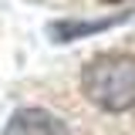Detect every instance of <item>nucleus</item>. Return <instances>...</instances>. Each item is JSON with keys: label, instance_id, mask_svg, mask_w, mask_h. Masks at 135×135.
I'll return each instance as SVG.
<instances>
[{"label": "nucleus", "instance_id": "1", "mask_svg": "<svg viewBox=\"0 0 135 135\" xmlns=\"http://www.w3.org/2000/svg\"><path fill=\"white\" fill-rule=\"evenodd\" d=\"M81 91L91 105L105 112L135 108V57L132 54H101L81 71Z\"/></svg>", "mask_w": 135, "mask_h": 135}, {"label": "nucleus", "instance_id": "2", "mask_svg": "<svg viewBox=\"0 0 135 135\" xmlns=\"http://www.w3.org/2000/svg\"><path fill=\"white\" fill-rule=\"evenodd\" d=\"M3 135H68V128L61 118H54L44 108H20L10 115Z\"/></svg>", "mask_w": 135, "mask_h": 135}, {"label": "nucleus", "instance_id": "3", "mask_svg": "<svg viewBox=\"0 0 135 135\" xmlns=\"http://www.w3.org/2000/svg\"><path fill=\"white\" fill-rule=\"evenodd\" d=\"M125 17H112V20H95V24H81V20H57V24H51L47 31L54 41H74V37H84V34H95V31H105V27H112V24H122Z\"/></svg>", "mask_w": 135, "mask_h": 135}, {"label": "nucleus", "instance_id": "4", "mask_svg": "<svg viewBox=\"0 0 135 135\" xmlns=\"http://www.w3.org/2000/svg\"><path fill=\"white\" fill-rule=\"evenodd\" d=\"M105 3H122V0H105Z\"/></svg>", "mask_w": 135, "mask_h": 135}]
</instances>
